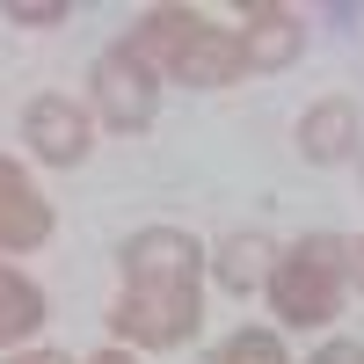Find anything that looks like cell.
I'll return each instance as SVG.
<instances>
[{"label": "cell", "instance_id": "obj_9", "mask_svg": "<svg viewBox=\"0 0 364 364\" xmlns=\"http://www.w3.org/2000/svg\"><path fill=\"white\" fill-rule=\"evenodd\" d=\"M51 321V306H44V291L22 277V269H8L0 262V350H22L37 328Z\"/></svg>", "mask_w": 364, "mask_h": 364}, {"label": "cell", "instance_id": "obj_12", "mask_svg": "<svg viewBox=\"0 0 364 364\" xmlns=\"http://www.w3.org/2000/svg\"><path fill=\"white\" fill-rule=\"evenodd\" d=\"M0 15L22 29H51V22H66V0H0Z\"/></svg>", "mask_w": 364, "mask_h": 364}, {"label": "cell", "instance_id": "obj_8", "mask_svg": "<svg viewBox=\"0 0 364 364\" xmlns=\"http://www.w3.org/2000/svg\"><path fill=\"white\" fill-rule=\"evenodd\" d=\"M299 154H306L314 168H343L357 154V102H343V95L314 102L306 117H299Z\"/></svg>", "mask_w": 364, "mask_h": 364}, {"label": "cell", "instance_id": "obj_6", "mask_svg": "<svg viewBox=\"0 0 364 364\" xmlns=\"http://www.w3.org/2000/svg\"><path fill=\"white\" fill-rule=\"evenodd\" d=\"M44 240H51V197L29 182V168L0 154V255H29Z\"/></svg>", "mask_w": 364, "mask_h": 364}, {"label": "cell", "instance_id": "obj_2", "mask_svg": "<svg viewBox=\"0 0 364 364\" xmlns=\"http://www.w3.org/2000/svg\"><path fill=\"white\" fill-rule=\"evenodd\" d=\"M132 44L154 58V73H161V80L233 87L240 73H248V58H240V37H233V29H219V22H204L197 8H146Z\"/></svg>", "mask_w": 364, "mask_h": 364}, {"label": "cell", "instance_id": "obj_7", "mask_svg": "<svg viewBox=\"0 0 364 364\" xmlns=\"http://www.w3.org/2000/svg\"><path fill=\"white\" fill-rule=\"evenodd\" d=\"M240 58H248V73H284L299 44H306V22H299L291 8H277V0H248L240 8Z\"/></svg>", "mask_w": 364, "mask_h": 364}, {"label": "cell", "instance_id": "obj_13", "mask_svg": "<svg viewBox=\"0 0 364 364\" xmlns=\"http://www.w3.org/2000/svg\"><path fill=\"white\" fill-rule=\"evenodd\" d=\"M314 364H364V343H328Z\"/></svg>", "mask_w": 364, "mask_h": 364}, {"label": "cell", "instance_id": "obj_14", "mask_svg": "<svg viewBox=\"0 0 364 364\" xmlns=\"http://www.w3.org/2000/svg\"><path fill=\"white\" fill-rule=\"evenodd\" d=\"M8 364H73V357H66V350H15Z\"/></svg>", "mask_w": 364, "mask_h": 364}, {"label": "cell", "instance_id": "obj_4", "mask_svg": "<svg viewBox=\"0 0 364 364\" xmlns=\"http://www.w3.org/2000/svg\"><path fill=\"white\" fill-rule=\"evenodd\" d=\"M95 117L109 132H146L161 117V73H154V58L132 37L95 58Z\"/></svg>", "mask_w": 364, "mask_h": 364}, {"label": "cell", "instance_id": "obj_5", "mask_svg": "<svg viewBox=\"0 0 364 364\" xmlns=\"http://www.w3.org/2000/svg\"><path fill=\"white\" fill-rule=\"evenodd\" d=\"M22 139L44 168H80L87 146H95V117H87L73 95H37L22 109Z\"/></svg>", "mask_w": 364, "mask_h": 364}, {"label": "cell", "instance_id": "obj_1", "mask_svg": "<svg viewBox=\"0 0 364 364\" xmlns=\"http://www.w3.org/2000/svg\"><path fill=\"white\" fill-rule=\"evenodd\" d=\"M204 321V248L182 226H139L117 255L109 336L124 350H182Z\"/></svg>", "mask_w": 364, "mask_h": 364}, {"label": "cell", "instance_id": "obj_3", "mask_svg": "<svg viewBox=\"0 0 364 364\" xmlns=\"http://www.w3.org/2000/svg\"><path fill=\"white\" fill-rule=\"evenodd\" d=\"M350 291V240L343 233H306L277 248V269H269V306H277L284 328H328L343 314Z\"/></svg>", "mask_w": 364, "mask_h": 364}, {"label": "cell", "instance_id": "obj_11", "mask_svg": "<svg viewBox=\"0 0 364 364\" xmlns=\"http://www.w3.org/2000/svg\"><path fill=\"white\" fill-rule=\"evenodd\" d=\"M204 364H291V357H284V343H277V328H233Z\"/></svg>", "mask_w": 364, "mask_h": 364}, {"label": "cell", "instance_id": "obj_15", "mask_svg": "<svg viewBox=\"0 0 364 364\" xmlns=\"http://www.w3.org/2000/svg\"><path fill=\"white\" fill-rule=\"evenodd\" d=\"M87 364H139V357H132V350H124V343H109V350H102V357H87Z\"/></svg>", "mask_w": 364, "mask_h": 364}, {"label": "cell", "instance_id": "obj_10", "mask_svg": "<svg viewBox=\"0 0 364 364\" xmlns=\"http://www.w3.org/2000/svg\"><path fill=\"white\" fill-rule=\"evenodd\" d=\"M269 269H277V248H269L262 233H233L226 248H219V284L248 299L255 284H269Z\"/></svg>", "mask_w": 364, "mask_h": 364}]
</instances>
